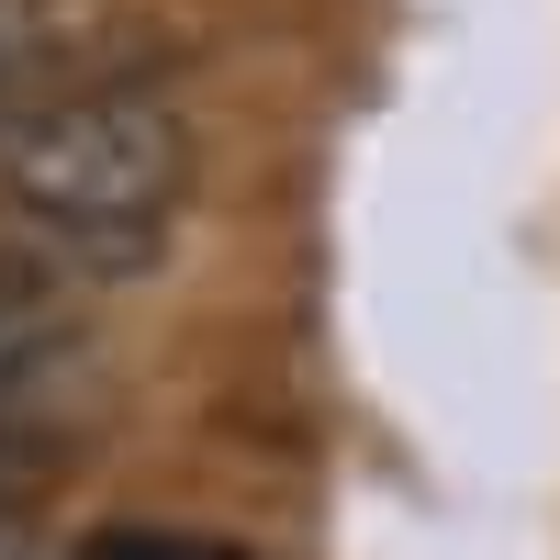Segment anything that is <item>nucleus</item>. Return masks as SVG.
<instances>
[{
    "instance_id": "f257e3e1",
    "label": "nucleus",
    "mask_w": 560,
    "mask_h": 560,
    "mask_svg": "<svg viewBox=\"0 0 560 560\" xmlns=\"http://www.w3.org/2000/svg\"><path fill=\"white\" fill-rule=\"evenodd\" d=\"M0 191L79 258L147 269L168 202L191 191V124L158 90H68L0 124Z\"/></svg>"
},
{
    "instance_id": "f03ea898",
    "label": "nucleus",
    "mask_w": 560,
    "mask_h": 560,
    "mask_svg": "<svg viewBox=\"0 0 560 560\" xmlns=\"http://www.w3.org/2000/svg\"><path fill=\"white\" fill-rule=\"evenodd\" d=\"M45 348H57V303H45V280H34L12 247H0V393H12Z\"/></svg>"
},
{
    "instance_id": "7ed1b4c3",
    "label": "nucleus",
    "mask_w": 560,
    "mask_h": 560,
    "mask_svg": "<svg viewBox=\"0 0 560 560\" xmlns=\"http://www.w3.org/2000/svg\"><path fill=\"white\" fill-rule=\"evenodd\" d=\"M79 560H258V549H224V538H179V527H102Z\"/></svg>"
},
{
    "instance_id": "20e7f679",
    "label": "nucleus",
    "mask_w": 560,
    "mask_h": 560,
    "mask_svg": "<svg viewBox=\"0 0 560 560\" xmlns=\"http://www.w3.org/2000/svg\"><path fill=\"white\" fill-rule=\"evenodd\" d=\"M34 482H45V448H23L12 427H0V527L23 516V493H34Z\"/></svg>"
},
{
    "instance_id": "39448f33",
    "label": "nucleus",
    "mask_w": 560,
    "mask_h": 560,
    "mask_svg": "<svg viewBox=\"0 0 560 560\" xmlns=\"http://www.w3.org/2000/svg\"><path fill=\"white\" fill-rule=\"evenodd\" d=\"M34 57V0H0V79Z\"/></svg>"
},
{
    "instance_id": "423d86ee",
    "label": "nucleus",
    "mask_w": 560,
    "mask_h": 560,
    "mask_svg": "<svg viewBox=\"0 0 560 560\" xmlns=\"http://www.w3.org/2000/svg\"><path fill=\"white\" fill-rule=\"evenodd\" d=\"M0 560H23V549H12V527H0Z\"/></svg>"
}]
</instances>
